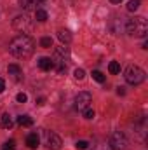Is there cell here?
<instances>
[{"label": "cell", "mask_w": 148, "mask_h": 150, "mask_svg": "<svg viewBox=\"0 0 148 150\" xmlns=\"http://www.w3.org/2000/svg\"><path fill=\"white\" fill-rule=\"evenodd\" d=\"M37 2L38 0H21V7H25L26 11H32V9H35Z\"/></svg>", "instance_id": "15"}, {"label": "cell", "mask_w": 148, "mask_h": 150, "mask_svg": "<svg viewBox=\"0 0 148 150\" xmlns=\"http://www.w3.org/2000/svg\"><path fill=\"white\" fill-rule=\"evenodd\" d=\"M84 77H85V72H84L82 68H77V70H75V79H77V80H82Z\"/></svg>", "instance_id": "22"}, {"label": "cell", "mask_w": 148, "mask_h": 150, "mask_svg": "<svg viewBox=\"0 0 148 150\" xmlns=\"http://www.w3.org/2000/svg\"><path fill=\"white\" fill-rule=\"evenodd\" d=\"M91 103H92V96H91V93H87V91L78 93L77 98H75V108H77L78 112H84L85 108H89Z\"/></svg>", "instance_id": "5"}, {"label": "cell", "mask_w": 148, "mask_h": 150, "mask_svg": "<svg viewBox=\"0 0 148 150\" xmlns=\"http://www.w3.org/2000/svg\"><path fill=\"white\" fill-rule=\"evenodd\" d=\"M111 4H120V2H122V0H110Z\"/></svg>", "instance_id": "28"}, {"label": "cell", "mask_w": 148, "mask_h": 150, "mask_svg": "<svg viewBox=\"0 0 148 150\" xmlns=\"http://www.w3.org/2000/svg\"><path fill=\"white\" fill-rule=\"evenodd\" d=\"M38 142H40V140H38V136L35 134V133H32V134H28V136H26V145H28L30 149H37Z\"/></svg>", "instance_id": "12"}, {"label": "cell", "mask_w": 148, "mask_h": 150, "mask_svg": "<svg viewBox=\"0 0 148 150\" xmlns=\"http://www.w3.org/2000/svg\"><path fill=\"white\" fill-rule=\"evenodd\" d=\"M12 26H14L16 32H19V33H26V32L32 28V23H30L28 16H18V18L12 21Z\"/></svg>", "instance_id": "6"}, {"label": "cell", "mask_w": 148, "mask_h": 150, "mask_svg": "<svg viewBox=\"0 0 148 150\" xmlns=\"http://www.w3.org/2000/svg\"><path fill=\"white\" fill-rule=\"evenodd\" d=\"M38 2H44V0H38Z\"/></svg>", "instance_id": "29"}, {"label": "cell", "mask_w": 148, "mask_h": 150, "mask_svg": "<svg viewBox=\"0 0 148 150\" xmlns=\"http://www.w3.org/2000/svg\"><path fill=\"white\" fill-rule=\"evenodd\" d=\"M7 72H9V75H12L14 79H21V75H23V70H21V67L19 65H9V68H7Z\"/></svg>", "instance_id": "9"}, {"label": "cell", "mask_w": 148, "mask_h": 150, "mask_svg": "<svg viewBox=\"0 0 148 150\" xmlns=\"http://www.w3.org/2000/svg\"><path fill=\"white\" fill-rule=\"evenodd\" d=\"M18 124L23 126V127H30V126H33V119L30 115H19L18 117Z\"/></svg>", "instance_id": "10"}, {"label": "cell", "mask_w": 148, "mask_h": 150, "mask_svg": "<svg viewBox=\"0 0 148 150\" xmlns=\"http://www.w3.org/2000/svg\"><path fill=\"white\" fill-rule=\"evenodd\" d=\"M33 51H35V42H33L32 37H28L26 33L16 35V37L11 40V44H9V52L12 56L19 58V59L30 58L33 54Z\"/></svg>", "instance_id": "1"}, {"label": "cell", "mask_w": 148, "mask_h": 150, "mask_svg": "<svg viewBox=\"0 0 148 150\" xmlns=\"http://www.w3.org/2000/svg\"><path fill=\"white\" fill-rule=\"evenodd\" d=\"M35 16H37V21H40V23L47 21V12H45L44 9H37V11H35Z\"/></svg>", "instance_id": "18"}, {"label": "cell", "mask_w": 148, "mask_h": 150, "mask_svg": "<svg viewBox=\"0 0 148 150\" xmlns=\"http://www.w3.org/2000/svg\"><path fill=\"white\" fill-rule=\"evenodd\" d=\"M37 103H38V105H44V103H45V98H38Z\"/></svg>", "instance_id": "27"}, {"label": "cell", "mask_w": 148, "mask_h": 150, "mask_svg": "<svg viewBox=\"0 0 148 150\" xmlns=\"http://www.w3.org/2000/svg\"><path fill=\"white\" fill-rule=\"evenodd\" d=\"M82 113H84V117H85V119H94V110H92L91 107H89V108H85Z\"/></svg>", "instance_id": "21"}, {"label": "cell", "mask_w": 148, "mask_h": 150, "mask_svg": "<svg viewBox=\"0 0 148 150\" xmlns=\"http://www.w3.org/2000/svg\"><path fill=\"white\" fill-rule=\"evenodd\" d=\"M0 124H2V127H4V129H11V127H12V119H11V115H9V113H4V115H2V122H0Z\"/></svg>", "instance_id": "13"}, {"label": "cell", "mask_w": 148, "mask_h": 150, "mask_svg": "<svg viewBox=\"0 0 148 150\" xmlns=\"http://www.w3.org/2000/svg\"><path fill=\"white\" fill-rule=\"evenodd\" d=\"M117 94H120V96H124V94H125V91H124V87H118V89H117Z\"/></svg>", "instance_id": "26"}, {"label": "cell", "mask_w": 148, "mask_h": 150, "mask_svg": "<svg viewBox=\"0 0 148 150\" xmlns=\"http://www.w3.org/2000/svg\"><path fill=\"white\" fill-rule=\"evenodd\" d=\"M16 100H18V103H26V100H28V96H26L25 93H19V94L16 96Z\"/></svg>", "instance_id": "23"}, {"label": "cell", "mask_w": 148, "mask_h": 150, "mask_svg": "<svg viewBox=\"0 0 148 150\" xmlns=\"http://www.w3.org/2000/svg\"><path fill=\"white\" fill-rule=\"evenodd\" d=\"M45 145L49 150H59L61 149V138L56 133H45Z\"/></svg>", "instance_id": "7"}, {"label": "cell", "mask_w": 148, "mask_h": 150, "mask_svg": "<svg viewBox=\"0 0 148 150\" xmlns=\"http://www.w3.org/2000/svg\"><path fill=\"white\" fill-rule=\"evenodd\" d=\"M125 80H127V84H131V86H140L143 80H145V72L140 68V67H136V65H131V67H127V70H125Z\"/></svg>", "instance_id": "3"}, {"label": "cell", "mask_w": 148, "mask_h": 150, "mask_svg": "<svg viewBox=\"0 0 148 150\" xmlns=\"http://www.w3.org/2000/svg\"><path fill=\"white\" fill-rule=\"evenodd\" d=\"M92 79H94L96 82H99V84H103V82L106 80V75H105V74H101L99 70H94V72H92Z\"/></svg>", "instance_id": "16"}, {"label": "cell", "mask_w": 148, "mask_h": 150, "mask_svg": "<svg viewBox=\"0 0 148 150\" xmlns=\"http://www.w3.org/2000/svg\"><path fill=\"white\" fill-rule=\"evenodd\" d=\"M140 5H141V0H129V4H127V11H129V12H134V11L140 9Z\"/></svg>", "instance_id": "14"}, {"label": "cell", "mask_w": 148, "mask_h": 150, "mask_svg": "<svg viewBox=\"0 0 148 150\" xmlns=\"http://www.w3.org/2000/svg\"><path fill=\"white\" fill-rule=\"evenodd\" d=\"M125 30H127V33L131 35V37H147L148 33V23L145 18H141V16H134V18H131L127 23H125Z\"/></svg>", "instance_id": "2"}, {"label": "cell", "mask_w": 148, "mask_h": 150, "mask_svg": "<svg viewBox=\"0 0 148 150\" xmlns=\"http://www.w3.org/2000/svg\"><path fill=\"white\" fill-rule=\"evenodd\" d=\"M58 38L63 42V44H70L72 42V35H70V32L68 30H58Z\"/></svg>", "instance_id": "11"}, {"label": "cell", "mask_w": 148, "mask_h": 150, "mask_svg": "<svg viewBox=\"0 0 148 150\" xmlns=\"http://www.w3.org/2000/svg\"><path fill=\"white\" fill-rule=\"evenodd\" d=\"M40 45H42L44 49L52 47V38H51V37H42V38H40Z\"/></svg>", "instance_id": "19"}, {"label": "cell", "mask_w": 148, "mask_h": 150, "mask_svg": "<svg viewBox=\"0 0 148 150\" xmlns=\"http://www.w3.org/2000/svg\"><path fill=\"white\" fill-rule=\"evenodd\" d=\"M14 149H16V142H14V140L5 142V143H4V147H2V150H14Z\"/></svg>", "instance_id": "20"}, {"label": "cell", "mask_w": 148, "mask_h": 150, "mask_svg": "<svg viewBox=\"0 0 148 150\" xmlns=\"http://www.w3.org/2000/svg\"><path fill=\"white\" fill-rule=\"evenodd\" d=\"M89 147V143L87 142H84V140H80V142H77V149H80V150H85Z\"/></svg>", "instance_id": "24"}, {"label": "cell", "mask_w": 148, "mask_h": 150, "mask_svg": "<svg viewBox=\"0 0 148 150\" xmlns=\"http://www.w3.org/2000/svg\"><path fill=\"white\" fill-rule=\"evenodd\" d=\"M38 67H40V70L49 72L51 68H54V61H52L51 58H40V59H38Z\"/></svg>", "instance_id": "8"}, {"label": "cell", "mask_w": 148, "mask_h": 150, "mask_svg": "<svg viewBox=\"0 0 148 150\" xmlns=\"http://www.w3.org/2000/svg\"><path fill=\"white\" fill-rule=\"evenodd\" d=\"M4 91H5V80L0 79V93H4Z\"/></svg>", "instance_id": "25"}, {"label": "cell", "mask_w": 148, "mask_h": 150, "mask_svg": "<svg viewBox=\"0 0 148 150\" xmlns=\"http://www.w3.org/2000/svg\"><path fill=\"white\" fill-rule=\"evenodd\" d=\"M110 145H111V150H125L129 142H127V138H125V134L122 131H115L110 138Z\"/></svg>", "instance_id": "4"}, {"label": "cell", "mask_w": 148, "mask_h": 150, "mask_svg": "<svg viewBox=\"0 0 148 150\" xmlns=\"http://www.w3.org/2000/svg\"><path fill=\"white\" fill-rule=\"evenodd\" d=\"M108 72H110L111 75H117V74H120V65H118L117 61H111L110 65H108Z\"/></svg>", "instance_id": "17"}]
</instances>
